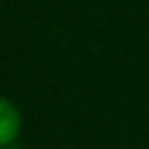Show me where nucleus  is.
<instances>
[{
  "label": "nucleus",
  "instance_id": "2",
  "mask_svg": "<svg viewBox=\"0 0 149 149\" xmlns=\"http://www.w3.org/2000/svg\"><path fill=\"white\" fill-rule=\"evenodd\" d=\"M7 149H19V147H7Z\"/></svg>",
  "mask_w": 149,
  "mask_h": 149
},
{
  "label": "nucleus",
  "instance_id": "1",
  "mask_svg": "<svg viewBox=\"0 0 149 149\" xmlns=\"http://www.w3.org/2000/svg\"><path fill=\"white\" fill-rule=\"evenodd\" d=\"M19 133H21V112H19V107L12 100L0 98V149L14 147Z\"/></svg>",
  "mask_w": 149,
  "mask_h": 149
}]
</instances>
